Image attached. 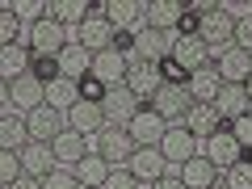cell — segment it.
Returning <instances> with one entry per match:
<instances>
[{"mask_svg":"<svg viewBox=\"0 0 252 189\" xmlns=\"http://www.w3.org/2000/svg\"><path fill=\"white\" fill-rule=\"evenodd\" d=\"M63 46H67V30H63L55 17H38L34 26H30V42H26L30 59H38V55H46V59H59Z\"/></svg>","mask_w":252,"mask_h":189,"instance_id":"obj_1","label":"cell"},{"mask_svg":"<svg viewBox=\"0 0 252 189\" xmlns=\"http://www.w3.org/2000/svg\"><path fill=\"white\" fill-rule=\"evenodd\" d=\"M93 156H101L109 168H122V164H130V156H135V139H130L126 126H101L97 152H93Z\"/></svg>","mask_w":252,"mask_h":189,"instance_id":"obj_2","label":"cell"},{"mask_svg":"<svg viewBox=\"0 0 252 189\" xmlns=\"http://www.w3.org/2000/svg\"><path fill=\"white\" fill-rule=\"evenodd\" d=\"M168 63L177 67L181 76H193V72H202V67L210 63L206 42H202L198 34H181V38H172V46H168Z\"/></svg>","mask_w":252,"mask_h":189,"instance_id":"obj_3","label":"cell"},{"mask_svg":"<svg viewBox=\"0 0 252 189\" xmlns=\"http://www.w3.org/2000/svg\"><path fill=\"white\" fill-rule=\"evenodd\" d=\"M198 38L206 42V51H210V46H231V38H235V17H231L227 9H219V4H210V9L198 17Z\"/></svg>","mask_w":252,"mask_h":189,"instance_id":"obj_4","label":"cell"},{"mask_svg":"<svg viewBox=\"0 0 252 189\" xmlns=\"http://www.w3.org/2000/svg\"><path fill=\"white\" fill-rule=\"evenodd\" d=\"M9 105H17L21 114H34L38 105H46V84L34 72H21L9 80Z\"/></svg>","mask_w":252,"mask_h":189,"instance_id":"obj_5","label":"cell"},{"mask_svg":"<svg viewBox=\"0 0 252 189\" xmlns=\"http://www.w3.org/2000/svg\"><path fill=\"white\" fill-rule=\"evenodd\" d=\"M156 152L164 156V164H189L193 156H198V139L189 135L185 126H168L164 139L156 143Z\"/></svg>","mask_w":252,"mask_h":189,"instance_id":"obj_6","label":"cell"},{"mask_svg":"<svg viewBox=\"0 0 252 189\" xmlns=\"http://www.w3.org/2000/svg\"><path fill=\"white\" fill-rule=\"evenodd\" d=\"M135 114H139V97L126 89V84H114V89H105V97H101V118H109L114 126H126Z\"/></svg>","mask_w":252,"mask_h":189,"instance_id":"obj_7","label":"cell"},{"mask_svg":"<svg viewBox=\"0 0 252 189\" xmlns=\"http://www.w3.org/2000/svg\"><path fill=\"white\" fill-rule=\"evenodd\" d=\"M126 89H130V93H135V97L139 101H152L156 97V89H160V84H164V76H160V63H143V59H130V63H126Z\"/></svg>","mask_w":252,"mask_h":189,"instance_id":"obj_8","label":"cell"},{"mask_svg":"<svg viewBox=\"0 0 252 189\" xmlns=\"http://www.w3.org/2000/svg\"><path fill=\"white\" fill-rule=\"evenodd\" d=\"M105 21L114 30H130V34H139V30L147 26V4H143V0H105Z\"/></svg>","mask_w":252,"mask_h":189,"instance_id":"obj_9","label":"cell"},{"mask_svg":"<svg viewBox=\"0 0 252 189\" xmlns=\"http://www.w3.org/2000/svg\"><path fill=\"white\" fill-rule=\"evenodd\" d=\"M126 130H130V139H135V147H156L164 139V130H168V122H164L160 114H156L152 105H139V114L126 122Z\"/></svg>","mask_w":252,"mask_h":189,"instance_id":"obj_10","label":"cell"},{"mask_svg":"<svg viewBox=\"0 0 252 189\" xmlns=\"http://www.w3.org/2000/svg\"><path fill=\"white\" fill-rule=\"evenodd\" d=\"M215 72L223 84H248L252 80V51H240V46H227L223 55H219Z\"/></svg>","mask_w":252,"mask_h":189,"instance_id":"obj_11","label":"cell"},{"mask_svg":"<svg viewBox=\"0 0 252 189\" xmlns=\"http://www.w3.org/2000/svg\"><path fill=\"white\" fill-rule=\"evenodd\" d=\"M206 160L215 164L219 172H227L231 164H240V160H244V147L235 143V135L227 130V126H223V130H215V135L206 139Z\"/></svg>","mask_w":252,"mask_h":189,"instance_id":"obj_12","label":"cell"},{"mask_svg":"<svg viewBox=\"0 0 252 189\" xmlns=\"http://www.w3.org/2000/svg\"><path fill=\"white\" fill-rule=\"evenodd\" d=\"M76 42H80L89 55L109 51V42H114V26L105 21V13H89V17L80 21V38H76Z\"/></svg>","mask_w":252,"mask_h":189,"instance_id":"obj_13","label":"cell"},{"mask_svg":"<svg viewBox=\"0 0 252 189\" xmlns=\"http://www.w3.org/2000/svg\"><path fill=\"white\" fill-rule=\"evenodd\" d=\"M51 156H55V164H59V168H76V164L89 156V143H84V135H76V130H67V126H63L59 135L51 139Z\"/></svg>","mask_w":252,"mask_h":189,"instance_id":"obj_14","label":"cell"},{"mask_svg":"<svg viewBox=\"0 0 252 189\" xmlns=\"http://www.w3.org/2000/svg\"><path fill=\"white\" fill-rule=\"evenodd\" d=\"M26 130H30V143H51L63 130V114L55 105H38L34 114H26Z\"/></svg>","mask_w":252,"mask_h":189,"instance_id":"obj_15","label":"cell"},{"mask_svg":"<svg viewBox=\"0 0 252 189\" xmlns=\"http://www.w3.org/2000/svg\"><path fill=\"white\" fill-rule=\"evenodd\" d=\"M152 109H156L160 118H185L189 109H193V101H189L185 84H160L156 97H152Z\"/></svg>","mask_w":252,"mask_h":189,"instance_id":"obj_16","label":"cell"},{"mask_svg":"<svg viewBox=\"0 0 252 189\" xmlns=\"http://www.w3.org/2000/svg\"><path fill=\"white\" fill-rule=\"evenodd\" d=\"M210 105H215V114L223 118V126H231L235 118H244L248 114V93H244V84H223V89H219V97L210 101Z\"/></svg>","mask_w":252,"mask_h":189,"instance_id":"obj_17","label":"cell"},{"mask_svg":"<svg viewBox=\"0 0 252 189\" xmlns=\"http://www.w3.org/2000/svg\"><path fill=\"white\" fill-rule=\"evenodd\" d=\"M219 89H223V80H219L215 63H206L202 72L185 76V93H189V101H193V105H210V101L219 97Z\"/></svg>","mask_w":252,"mask_h":189,"instance_id":"obj_18","label":"cell"},{"mask_svg":"<svg viewBox=\"0 0 252 189\" xmlns=\"http://www.w3.org/2000/svg\"><path fill=\"white\" fill-rule=\"evenodd\" d=\"M17 160H21V177H34V181H42L46 172L55 168L51 143H26V147L17 152Z\"/></svg>","mask_w":252,"mask_h":189,"instance_id":"obj_19","label":"cell"},{"mask_svg":"<svg viewBox=\"0 0 252 189\" xmlns=\"http://www.w3.org/2000/svg\"><path fill=\"white\" fill-rule=\"evenodd\" d=\"M181 185L185 189H215L219 185V168L206 160V156H193L189 164H181Z\"/></svg>","mask_w":252,"mask_h":189,"instance_id":"obj_20","label":"cell"},{"mask_svg":"<svg viewBox=\"0 0 252 189\" xmlns=\"http://www.w3.org/2000/svg\"><path fill=\"white\" fill-rule=\"evenodd\" d=\"M126 55H118V51H101V55H93V72L89 76H97L105 89H114V84H122L126 80Z\"/></svg>","mask_w":252,"mask_h":189,"instance_id":"obj_21","label":"cell"},{"mask_svg":"<svg viewBox=\"0 0 252 189\" xmlns=\"http://www.w3.org/2000/svg\"><path fill=\"white\" fill-rule=\"evenodd\" d=\"M168 34H160V30H139L135 34V59H143V63H164L168 59Z\"/></svg>","mask_w":252,"mask_h":189,"instance_id":"obj_22","label":"cell"},{"mask_svg":"<svg viewBox=\"0 0 252 189\" xmlns=\"http://www.w3.org/2000/svg\"><path fill=\"white\" fill-rule=\"evenodd\" d=\"M67 130H76V135H101V101H76L67 109Z\"/></svg>","mask_w":252,"mask_h":189,"instance_id":"obj_23","label":"cell"},{"mask_svg":"<svg viewBox=\"0 0 252 189\" xmlns=\"http://www.w3.org/2000/svg\"><path fill=\"white\" fill-rule=\"evenodd\" d=\"M126 168L135 172V181H160L164 177V156L156 152V147H135V156H130V164Z\"/></svg>","mask_w":252,"mask_h":189,"instance_id":"obj_24","label":"cell"},{"mask_svg":"<svg viewBox=\"0 0 252 189\" xmlns=\"http://www.w3.org/2000/svg\"><path fill=\"white\" fill-rule=\"evenodd\" d=\"M93 72V55L84 51L80 42H67L59 55V76H67V80H84V76Z\"/></svg>","mask_w":252,"mask_h":189,"instance_id":"obj_25","label":"cell"},{"mask_svg":"<svg viewBox=\"0 0 252 189\" xmlns=\"http://www.w3.org/2000/svg\"><path fill=\"white\" fill-rule=\"evenodd\" d=\"M181 13H185V4H181V0H152V4H147V30L168 34V30H177Z\"/></svg>","mask_w":252,"mask_h":189,"instance_id":"obj_26","label":"cell"},{"mask_svg":"<svg viewBox=\"0 0 252 189\" xmlns=\"http://www.w3.org/2000/svg\"><path fill=\"white\" fill-rule=\"evenodd\" d=\"M26 143H30L26 118H21V114H4V109H0V152H21Z\"/></svg>","mask_w":252,"mask_h":189,"instance_id":"obj_27","label":"cell"},{"mask_svg":"<svg viewBox=\"0 0 252 189\" xmlns=\"http://www.w3.org/2000/svg\"><path fill=\"white\" fill-rule=\"evenodd\" d=\"M185 130H189L193 139H210L215 130H223V118L215 114V105H193V109L185 114Z\"/></svg>","mask_w":252,"mask_h":189,"instance_id":"obj_28","label":"cell"},{"mask_svg":"<svg viewBox=\"0 0 252 189\" xmlns=\"http://www.w3.org/2000/svg\"><path fill=\"white\" fill-rule=\"evenodd\" d=\"M72 172H76V181H80V189H101V185H105V177H109V164L101 160V156L89 152Z\"/></svg>","mask_w":252,"mask_h":189,"instance_id":"obj_29","label":"cell"},{"mask_svg":"<svg viewBox=\"0 0 252 189\" xmlns=\"http://www.w3.org/2000/svg\"><path fill=\"white\" fill-rule=\"evenodd\" d=\"M21 72H30V51L21 42L0 46V80H13V76H21Z\"/></svg>","mask_w":252,"mask_h":189,"instance_id":"obj_30","label":"cell"},{"mask_svg":"<svg viewBox=\"0 0 252 189\" xmlns=\"http://www.w3.org/2000/svg\"><path fill=\"white\" fill-rule=\"evenodd\" d=\"M46 17H55L63 30H67V21L80 26V21L89 17V0H55V4H46Z\"/></svg>","mask_w":252,"mask_h":189,"instance_id":"obj_31","label":"cell"},{"mask_svg":"<svg viewBox=\"0 0 252 189\" xmlns=\"http://www.w3.org/2000/svg\"><path fill=\"white\" fill-rule=\"evenodd\" d=\"M76 101H80V89H76V80H67V76H59L55 84H46V105H55L63 114V105L72 109Z\"/></svg>","mask_w":252,"mask_h":189,"instance_id":"obj_32","label":"cell"},{"mask_svg":"<svg viewBox=\"0 0 252 189\" xmlns=\"http://www.w3.org/2000/svg\"><path fill=\"white\" fill-rule=\"evenodd\" d=\"M21 38V17L13 4H0V46H13Z\"/></svg>","mask_w":252,"mask_h":189,"instance_id":"obj_33","label":"cell"},{"mask_svg":"<svg viewBox=\"0 0 252 189\" xmlns=\"http://www.w3.org/2000/svg\"><path fill=\"white\" fill-rule=\"evenodd\" d=\"M42 189H80V181H76L72 168H59V164H55V168L42 177Z\"/></svg>","mask_w":252,"mask_h":189,"instance_id":"obj_34","label":"cell"},{"mask_svg":"<svg viewBox=\"0 0 252 189\" xmlns=\"http://www.w3.org/2000/svg\"><path fill=\"white\" fill-rule=\"evenodd\" d=\"M223 189H252V164H248V160L231 164V168H227V181H223Z\"/></svg>","mask_w":252,"mask_h":189,"instance_id":"obj_35","label":"cell"},{"mask_svg":"<svg viewBox=\"0 0 252 189\" xmlns=\"http://www.w3.org/2000/svg\"><path fill=\"white\" fill-rule=\"evenodd\" d=\"M30 72H34L42 84H55V80H59V59H46V55H38V59H30Z\"/></svg>","mask_w":252,"mask_h":189,"instance_id":"obj_36","label":"cell"},{"mask_svg":"<svg viewBox=\"0 0 252 189\" xmlns=\"http://www.w3.org/2000/svg\"><path fill=\"white\" fill-rule=\"evenodd\" d=\"M21 177V160L17 152H0V185H13Z\"/></svg>","mask_w":252,"mask_h":189,"instance_id":"obj_37","label":"cell"},{"mask_svg":"<svg viewBox=\"0 0 252 189\" xmlns=\"http://www.w3.org/2000/svg\"><path fill=\"white\" fill-rule=\"evenodd\" d=\"M227 130L235 135V143H240V147H252V109H248L244 118H235V122L227 126Z\"/></svg>","mask_w":252,"mask_h":189,"instance_id":"obj_38","label":"cell"},{"mask_svg":"<svg viewBox=\"0 0 252 189\" xmlns=\"http://www.w3.org/2000/svg\"><path fill=\"white\" fill-rule=\"evenodd\" d=\"M139 181H135V172L130 168H109V177H105V185L101 189H135Z\"/></svg>","mask_w":252,"mask_h":189,"instance_id":"obj_39","label":"cell"},{"mask_svg":"<svg viewBox=\"0 0 252 189\" xmlns=\"http://www.w3.org/2000/svg\"><path fill=\"white\" fill-rule=\"evenodd\" d=\"M76 89H80V101H101V97H105V84H101L97 76H84V80H76Z\"/></svg>","mask_w":252,"mask_h":189,"instance_id":"obj_40","label":"cell"},{"mask_svg":"<svg viewBox=\"0 0 252 189\" xmlns=\"http://www.w3.org/2000/svg\"><path fill=\"white\" fill-rule=\"evenodd\" d=\"M231 46H240V51H252V13L235 21V38H231Z\"/></svg>","mask_w":252,"mask_h":189,"instance_id":"obj_41","label":"cell"},{"mask_svg":"<svg viewBox=\"0 0 252 189\" xmlns=\"http://www.w3.org/2000/svg\"><path fill=\"white\" fill-rule=\"evenodd\" d=\"M109 51H118V55L135 51V34H130V30H114V42H109Z\"/></svg>","mask_w":252,"mask_h":189,"instance_id":"obj_42","label":"cell"},{"mask_svg":"<svg viewBox=\"0 0 252 189\" xmlns=\"http://www.w3.org/2000/svg\"><path fill=\"white\" fill-rule=\"evenodd\" d=\"M9 189H42V181H34V177H17Z\"/></svg>","mask_w":252,"mask_h":189,"instance_id":"obj_43","label":"cell"},{"mask_svg":"<svg viewBox=\"0 0 252 189\" xmlns=\"http://www.w3.org/2000/svg\"><path fill=\"white\" fill-rule=\"evenodd\" d=\"M152 189H185V185H181V181L177 177H160V181H156V185Z\"/></svg>","mask_w":252,"mask_h":189,"instance_id":"obj_44","label":"cell"},{"mask_svg":"<svg viewBox=\"0 0 252 189\" xmlns=\"http://www.w3.org/2000/svg\"><path fill=\"white\" fill-rule=\"evenodd\" d=\"M4 101H9V80H0V109H4Z\"/></svg>","mask_w":252,"mask_h":189,"instance_id":"obj_45","label":"cell"},{"mask_svg":"<svg viewBox=\"0 0 252 189\" xmlns=\"http://www.w3.org/2000/svg\"><path fill=\"white\" fill-rule=\"evenodd\" d=\"M244 93H248V105H252V80H248V84H244Z\"/></svg>","mask_w":252,"mask_h":189,"instance_id":"obj_46","label":"cell"},{"mask_svg":"<svg viewBox=\"0 0 252 189\" xmlns=\"http://www.w3.org/2000/svg\"><path fill=\"white\" fill-rule=\"evenodd\" d=\"M215 189H223V185H215Z\"/></svg>","mask_w":252,"mask_h":189,"instance_id":"obj_47","label":"cell"},{"mask_svg":"<svg viewBox=\"0 0 252 189\" xmlns=\"http://www.w3.org/2000/svg\"><path fill=\"white\" fill-rule=\"evenodd\" d=\"M248 164H252V160H248Z\"/></svg>","mask_w":252,"mask_h":189,"instance_id":"obj_48","label":"cell"}]
</instances>
